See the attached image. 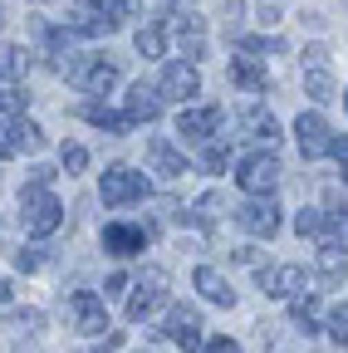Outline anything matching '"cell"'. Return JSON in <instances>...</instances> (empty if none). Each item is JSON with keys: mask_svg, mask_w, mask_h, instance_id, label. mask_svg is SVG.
<instances>
[{"mask_svg": "<svg viewBox=\"0 0 348 353\" xmlns=\"http://www.w3.org/2000/svg\"><path fill=\"white\" fill-rule=\"evenodd\" d=\"M294 138H299V152L304 157H329V148H334V128L319 118V113H299L294 118Z\"/></svg>", "mask_w": 348, "mask_h": 353, "instance_id": "obj_11", "label": "cell"}, {"mask_svg": "<svg viewBox=\"0 0 348 353\" xmlns=\"http://www.w3.org/2000/svg\"><path fill=\"white\" fill-rule=\"evenodd\" d=\"M54 176H59L54 167H30V187H50Z\"/></svg>", "mask_w": 348, "mask_h": 353, "instance_id": "obj_39", "label": "cell"}, {"mask_svg": "<svg viewBox=\"0 0 348 353\" xmlns=\"http://www.w3.org/2000/svg\"><path fill=\"white\" fill-rule=\"evenodd\" d=\"M152 187H147V176L133 172V167H108L103 172V182H99V196L103 206H127V201H143Z\"/></svg>", "mask_w": 348, "mask_h": 353, "instance_id": "obj_6", "label": "cell"}, {"mask_svg": "<svg viewBox=\"0 0 348 353\" xmlns=\"http://www.w3.org/2000/svg\"><path fill=\"white\" fill-rule=\"evenodd\" d=\"M192 285L201 290V299L221 304V309H236V290L226 285V275L216 270V265H196V270H192Z\"/></svg>", "mask_w": 348, "mask_h": 353, "instance_id": "obj_16", "label": "cell"}, {"mask_svg": "<svg viewBox=\"0 0 348 353\" xmlns=\"http://www.w3.org/2000/svg\"><path fill=\"white\" fill-rule=\"evenodd\" d=\"M39 324H45V314H39V309H15V314L6 319V329H15V334H34Z\"/></svg>", "mask_w": 348, "mask_h": 353, "instance_id": "obj_31", "label": "cell"}, {"mask_svg": "<svg viewBox=\"0 0 348 353\" xmlns=\"http://www.w3.org/2000/svg\"><path fill=\"white\" fill-rule=\"evenodd\" d=\"M20 226L30 236H54L64 226V206L50 187H25L20 192Z\"/></svg>", "mask_w": 348, "mask_h": 353, "instance_id": "obj_1", "label": "cell"}, {"mask_svg": "<svg viewBox=\"0 0 348 353\" xmlns=\"http://www.w3.org/2000/svg\"><path fill=\"white\" fill-rule=\"evenodd\" d=\"M240 128H245V138L265 143V148H270V143L280 138V123H275V113H270V108H255V103H250V108L240 113Z\"/></svg>", "mask_w": 348, "mask_h": 353, "instance_id": "obj_19", "label": "cell"}, {"mask_svg": "<svg viewBox=\"0 0 348 353\" xmlns=\"http://www.w3.org/2000/svg\"><path fill=\"white\" fill-rule=\"evenodd\" d=\"M89 10L103 15V20H113V25H123L127 15H138V0H94Z\"/></svg>", "mask_w": 348, "mask_h": 353, "instance_id": "obj_26", "label": "cell"}, {"mask_svg": "<svg viewBox=\"0 0 348 353\" xmlns=\"http://www.w3.org/2000/svg\"><path fill=\"white\" fill-rule=\"evenodd\" d=\"M64 79H69V88H79V94H108L118 83V64H108L103 54H74L64 64Z\"/></svg>", "mask_w": 348, "mask_h": 353, "instance_id": "obj_3", "label": "cell"}, {"mask_svg": "<svg viewBox=\"0 0 348 353\" xmlns=\"http://www.w3.org/2000/svg\"><path fill=\"white\" fill-rule=\"evenodd\" d=\"M240 15H245V6H240V0H226V25H231V30L240 25Z\"/></svg>", "mask_w": 348, "mask_h": 353, "instance_id": "obj_42", "label": "cell"}, {"mask_svg": "<svg viewBox=\"0 0 348 353\" xmlns=\"http://www.w3.org/2000/svg\"><path fill=\"white\" fill-rule=\"evenodd\" d=\"M123 290H127V275L118 270V275H108V285H103V294H99V299H108V294H123Z\"/></svg>", "mask_w": 348, "mask_h": 353, "instance_id": "obj_40", "label": "cell"}, {"mask_svg": "<svg viewBox=\"0 0 348 353\" xmlns=\"http://www.w3.org/2000/svg\"><path fill=\"white\" fill-rule=\"evenodd\" d=\"M133 44H138L143 59H162V54H167V30H162V20H147V25L133 34Z\"/></svg>", "mask_w": 348, "mask_h": 353, "instance_id": "obj_22", "label": "cell"}, {"mask_svg": "<svg viewBox=\"0 0 348 353\" xmlns=\"http://www.w3.org/2000/svg\"><path fill=\"white\" fill-rule=\"evenodd\" d=\"M69 324L79 329V334H103L108 329V309H103V299L94 294V290H79V294H69Z\"/></svg>", "mask_w": 348, "mask_h": 353, "instance_id": "obj_10", "label": "cell"}, {"mask_svg": "<svg viewBox=\"0 0 348 353\" xmlns=\"http://www.w3.org/2000/svg\"><path fill=\"white\" fill-rule=\"evenodd\" d=\"M236 221H240L250 236L270 241V236L280 231V201H275V196H250L245 206H236Z\"/></svg>", "mask_w": 348, "mask_h": 353, "instance_id": "obj_9", "label": "cell"}, {"mask_svg": "<svg viewBox=\"0 0 348 353\" xmlns=\"http://www.w3.org/2000/svg\"><path fill=\"white\" fill-rule=\"evenodd\" d=\"M39 265H45V250H39V245H20L15 250V270L30 275V270H39Z\"/></svg>", "mask_w": 348, "mask_h": 353, "instance_id": "obj_34", "label": "cell"}, {"mask_svg": "<svg viewBox=\"0 0 348 353\" xmlns=\"http://www.w3.org/2000/svg\"><path fill=\"white\" fill-rule=\"evenodd\" d=\"M133 123H152V118H162V99H157V88L152 83H133L127 88V108H123Z\"/></svg>", "mask_w": 348, "mask_h": 353, "instance_id": "obj_18", "label": "cell"}, {"mask_svg": "<svg viewBox=\"0 0 348 353\" xmlns=\"http://www.w3.org/2000/svg\"><path fill=\"white\" fill-rule=\"evenodd\" d=\"M289 314H294L299 334H314V324H319V299H314V290H304V294H294V304H289Z\"/></svg>", "mask_w": 348, "mask_h": 353, "instance_id": "obj_24", "label": "cell"}, {"mask_svg": "<svg viewBox=\"0 0 348 353\" xmlns=\"http://www.w3.org/2000/svg\"><path fill=\"white\" fill-rule=\"evenodd\" d=\"M240 54H250V59H260V54H285V39H240Z\"/></svg>", "mask_w": 348, "mask_h": 353, "instance_id": "obj_32", "label": "cell"}, {"mask_svg": "<svg viewBox=\"0 0 348 353\" xmlns=\"http://www.w3.org/2000/svg\"><path fill=\"white\" fill-rule=\"evenodd\" d=\"M304 285H309V275L299 265H265L260 270V290L270 299H294V294H304Z\"/></svg>", "mask_w": 348, "mask_h": 353, "instance_id": "obj_14", "label": "cell"}, {"mask_svg": "<svg viewBox=\"0 0 348 353\" xmlns=\"http://www.w3.org/2000/svg\"><path fill=\"white\" fill-rule=\"evenodd\" d=\"M83 123H94L103 132H133V118L127 113H113L108 103H83Z\"/></svg>", "mask_w": 348, "mask_h": 353, "instance_id": "obj_21", "label": "cell"}, {"mask_svg": "<svg viewBox=\"0 0 348 353\" xmlns=\"http://www.w3.org/2000/svg\"><path fill=\"white\" fill-rule=\"evenodd\" d=\"M201 167H206V172H226V167H231V148H226V143H206V148H201Z\"/></svg>", "mask_w": 348, "mask_h": 353, "instance_id": "obj_30", "label": "cell"}, {"mask_svg": "<svg viewBox=\"0 0 348 353\" xmlns=\"http://www.w3.org/2000/svg\"><path fill=\"white\" fill-rule=\"evenodd\" d=\"M236 182L250 192V196H270L275 192V182H280V157L265 148V152H250L245 162H240V172H236Z\"/></svg>", "mask_w": 348, "mask_h": 353, "instance_id": "obj_7", "label": "cell"}, {"mask_svg": "<svg viewBox=\"0 0 348 353\" xmlns=\"http://www.w3.org/2000/svg\"><path fill=\"white\" fill-rule=\"evenodd\" d=\"M319 265H324V275H338L343 280V250L338 245H324L319 250Z\"/></svg>", "mask_w": 348, "mask_h": 353, "instance_id": "obj_35", "label": "cell"}, {"mask_svg": "<svg viewBox=\"0 0 348 353\" xmlns=\"http://www.w3.org/2000/svg\"><path fill=\"white\" fill-rule=\"evenodd\" d=\"M147 245V226H127V221H108L103 226V250L113 260H133Z\"/></svg>", "mask_w": 348, "mask_h": 353, "instance_id": "obj_13", "label": "cell"}, {"mask_svg": "<svg viewBox=\"0 0 348 353\" xmlns=\"http://www.w3.org/2000/svg\"><path fill=\"white\" fill-rule=\"evenodd\" d=\"M25 99L30 94H15V88H0V128H10L25 118Z\"/></svg>", "mask_w": 348, "mask_h": 353, "instance_id": "obj_27", "label": "cell"}, {"mask_svg": "<svg viewBox=\"0 0 348 353\" xmlns=\"http://www.w3.org/2000/svg\"><path fill=\"white\" fill-rule=\"evenodd\" d=\"M231 83H240V88H250V94H260V88H270V74H265V64L250 59V54H231Z\"/></svg>", "mask_w": 348, "mask_h": 353, "instance_id": "obj_20", "label": "cell"}, {"mask_svg": "<svg viewBox=\"0 0 348 353\" xmlns=\"http://www.w3.org/2000/svg\"><path fill=\"white\" fill-rule=\"evenodd\" d=\"M25 69H30V54H25V50H6V54H0V83L20 79Z\"/></svg>", "mask_w": 348, "mask_h": 353, "instance_id": "obj_29", "label": "cell"}, {"mask_svg": "<svg viewBox=\"0 0 348 353\" xmlns=\"http://www.w3.org/2000/svg\"><path fill=\"white\" fill-rule=\"evenodd\" d=\"M0 157H15V148H10V132L0 128Z\"/></svg>", "mask_w": 348, "mask_h": 353, "instance_id": "obj_43", "label": "cell"}, {"mask_svg": "<svg viewBox=\"0 0 348 353\" xmlns=\"http://www.w3.org/2000/svg\"><path fill=\"white\" fill-rule=\"evenodd\" d=\"M6 132H10V148H15V152H39V148H45V128H39V123H30V118L10 123Z\"/></svg>", "mask_w": 348, "mask_h": 353, "instance_id": "obj_23", "label": "cell"}, {"mask_svg": "<svg viewBox=\"0 0 348 353\" xmlns=\"http://www.w3.org/2000/svg\"><path fill=\"white\" fill-rule=\"evenodd\" d=\"M324 329H329V339H334L338 348L348 343V309H343V299H338V304L329 309V314H324Z\"/></svg>", "mask_w": 348, "mask_h": 353, "instance_id": "obj_28", "label": "cell"}, {"mask_svg": "<svg viewBox=\"0 0 348 353\" xmlns=\"http://www.w3.org/2000/svg\"><path fill=\"white\" fill-rule=\"evenodd\" d=\"M304 94H309L314 103H329V99H338V88H334L329 69H309V79H304Z\"/></svg>", "mask_w": 348, "mask_h": 353, "instance_id": "obj_25", "label": "cell"}, {"mask_svg": "<svg viewBox=\"0 0 348 353\" xmlns=\"http://www.w3.org/2000/svg\"><path fill=\"white\" fill-rule=\"evenodd\" d=\"M201 353H240V343L236 339H211V343H201Z\"/></svg>", "mask_w": 348, "mask_h": 353, "instance_id": "obj_38", "label": "cell"}, {"mask_svg": "<svg viewBox=\"0 0 348 353\" xmlns=\"http://www.w3.org/2000/svg\"><path fill=\"white\" fill-rule=\"evenodd\" d=\"M147 162H152V172H162V176H187V172H192V162L182 157V148H172L167 138H147Z\"/></svg>", "mask_w": 348, "mask_h": 353, "instance_id": "obj_17", "label": "cell"}, {"mask_svg": "<svg viewBox=\"0 0 348 353\" xmlns=\"http://www.w3.org/2000/svg\"><path fill=\"white\" fill-rule=\"evenodd\" d=\"M216 211H221V196L211 192V196H201V201H196V211H192V216L201 221V226H211V221H216Z\"/></svg>", "mask_w": 348, "mask_h": 353, "instance_id": "obj_36", "label": "cell"}, {"mask_svg": "<svg viewBox=\"0 0 348 353\" xmlns=\"http://www.w3.org/2000/svg\"><path fill=\"white\" fill-rule=\"evenodd\" d=\"M6 299H10V285H6V280H0V304H6Z\"/></svg>", "mask_w": 348, "mask_h": 353, "instance_id": "obj_44", "label": "cell"}, {"mask_svg": "<svg viewBox=\"0 0 348 353\" xmlns=\"http://www.w3.org/2000/svg\"><path fill=\"white\" fill-rule=\"evenodd\" d=\"M152 88H157L162 103H167V99H172V103H187V99L201 94V74H196V64H182V59H177V64H162V79H157Z\"/></svg>", "mask_w": 348, "mask_h": 353, "instance_id": "obj_8", "label": "cell"}, {"mask_svg": "<svg viewBox=\"0 0 348 353\" xmlns=\"http://www.w3.org/2000/svg\"><path fill=\"white\" fill-rule=\"evenodd\" d=\"M162 30L177 39V54H182V64H196L201 54H206V20L192 10V6H177L167 20H162Z\"/></svg>", "mask_w": 348, "mask_h": 353, "instance_id": "obj_2", "label": "cell"}, {"mask_svg": "<svg viewBox=\"0 0 348 353\" xmlns=\"http://www.w3.org/2000/svg\"><path fill=\"white\" fill-rule=\"evenodd\" d=\"M59 162H64V172L74 176V172H83V167H89V148H83V143H64Z\"/></svg>", "mask_w": 348, "mask_h": 353, "instance_id": "obj_33", "label": "cell"}, {"mask_svg": "<svg viewBox=\"0 0 348 353\" xmlns=\"http://www.w3.org/2000/svg\"><path fill=\"white\" fill-rule=\"evenodd\" d=\"M45 39H50V50H54V54H74V30H50Z\"/></svg>", "mask_w": 348, "mask_h": 353, "instance_id": "obj_37", "label": "cell"}, {"mask_svg": "<svg viewBox=\"0 0 348 353\" xmlns=\"http://www.w3.org/2000/svg\"><path fill=\"white\" fill-rule=\"evenodd\" d=\"M167 304V270H143L138 275V285H133V294H127V319L133 324H143V319H152L157 309Z\"/></svg>", "mask_w": 348, "mask_h": 353, "instance_id": "obj_4", "label": "cell"}, {"mask_svg": "<svg viewBox=\"0 0 348 353\" xmlns=\"http://www.w3.org/2000/svg\"><path fill=\"white\" fill-rule=\"evenodd\" d=\"M299 236H314L319 241V250L324 245H338L343 250V216H329L324 206H309V211H299Z\"/></svg>", "mask_w": 348, "mask_h": 353, "instance_id": "obj_12", "label": "cell"}, {"mask_svg": "<svg viewBox=\"0 0 348 353\" xmlns=\"http://www.w3.org/2000/svg\"><path fill=\"white\" fill-rule=\"evenodd\" d=\"M157 334H162L172 348H182V353H196V348L206 343V339H201V314H196L192 304H172Z\"/></svg>", "mask_w": 348, "mask_h": 353, "instance_id": "obj_5", "label": "cell"}, {"mask_svg": "<svg viewBox=\"0 0 348 353\" xmlns=\"http://www.w3.org/2000/svg\"><path fill=\"white\" fill-rule=\"evenodd\" d=\"M221 123H226L221 108H187V113H177V132L187 143H216Z\"/></svg>", "mask_w": 348, "mask_h": 353, "instance_id": "obj_15", "label": "cell"}, {"mask_svg": "<svg viewBox=\"0 0 348 353\" xmlns=\"http://www.w3.org/2000/svg\"><path fill=\"white\" fill-rule=\"evenodd\" d=\"M324 54H329L324 44H309V50H304V64H309V69H324Z\"/></svg>", "mask_w": 348, "mask_h": 353, "instance_id": "obj_41", "label": "cell"}]
</instances>
